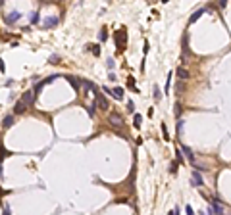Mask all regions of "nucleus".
<instances>
[{
	"instance_id": "nucleus-27",
	"label": "nucleus",
	"mask_w": 231,
	"mask_h": 215,
	"mask_svg": "<svg viewBox=\"0 0 231 215\" xmlns=\"http://www.w3.org/2000/svg\"><path fill=\"white\" fill-rule=\"evenodd\" d=\"M0 71H4V62L0 60Z\"/></svg>"
},
{
	"instance_id": "nucleus-6",
	"label": "nucleus",
	"mask_w": 231,
	"mask_h": 215,
	"mask_svg": "<svg viewBox=\"0 0 231 215\" xmlns=\"http://www.w3.org/2000/svg\"><path fill=\"white\" fill-rule=\"evenodd\" d=\"M181 150H183V154H185V158L191 161V163H194V154H193V150H191L187 144H181Z\"/></svg>"
},
{
	"instance_id": "nucleus-22",
	"label": "nucleus",
	"mask_w": 231,
	"mask_h": 215,
	"mask_svg": "<svg viewBox=\"0 0 231 215\" xmlns=\"http://www.w3.org/2000/svg\"><path fill=\"white\" fill-rule=\"evenodd\" d=\"M106 39H108V35H106V29H102V31H100V42H104Z\"/></svg>"
},
{
	"instance_id": "nucleus-15",
	"label": "nucleus",
	"mask_w": 231,
	"mask_h": 215,
	"mask_svg": "<svg viewBox=\"0 0 231 215\" xmlns=\"http://www.w3.org/2000/svg\"><path fill=\"white\" fill-rule=\"evenodd\" d=\"M81 85H83V88H85V90H92V92L96 90V87H94V85H92L91 81H85V79H83V83H81Z\"/></svg>"
},
{
	"instance_id": "nucleus-26",
	"label": "nucleus",
	"mask_w": 231,
	"mask_h": 215,
	"mask_svg": "<svg viewBox=\"0 0 231 215\" xmlns=\"http://www.w3.org/2000/svg\"><path fill=\"white\" fill-rule=\"evenodd\" d=\"M181 131H183V121H179V123H177V133H181Z\"/></svg>"
},
{
	"instance_id": "nucleus-7",
	"label": "nucleus",
	"mask_w": 231,
	"mask_h": 215,
	"mask_svg": "<svg viewBox=\"0 0 231 215\" xmlns=\"http://www.w3.org/2000/svg\"><path fill=\"white\" fill-rule=\"evenodd\" d=\"M58 25V18H54V15H50V18H46L44 23H42V27L44 29H50V27H56Z\"/></svg>"
},
{
	"instance_id": "nucleus-4",
	"label": "nucleus",
	"mask_w": 231,
	"mask_h": 215,
	"mask_svg": "<svg viewBox=\"0 0 231 215\" xmlns=\"http://www.w3.org/2000/svg\"><path fill=\"white\" fill-rule=\"evenodd\" d=\"M110 123L112 125H116V127H123V117H121L120 113H110Z\"/></svg>"
},
{
	"instance_id": "nucleus-1",
	"label": "nucleus",
	"mask_w": 231,
	"mask_h": 215,
	"mask_svg": "<svg viewBox=\"0 0 231 215\" xmlns=\"http://www.w3.org/2000/svg\"><path fill=\"white\" fill-rule=\"evenodd\" d=\"M94 94H96V106H98V108H100L102 111H108V110H110V102H108V98L104 96V94H100V92H98V88L94 90Z\"/></svg>"
},
{
	"instance_id": "nucleus-5",
	"label": "nucleus",
	"mask_w": 231,
	"mask_h": 215,
	"mask_svg": "<svg viewBox=\"0 0 231 215\" xmlns=\"http://www.w3.org/2000/svg\"><path fill=\"white\" fill-rule=\"evenodd\" d=\"M18 19H19V12H15V10H14V12H10V14H6L4 21L8 23V25H14V23L18 21Z\"/></svg>"
},
{
	"instance_id": "nucleus-12",
	"label": "nucleus",
	"mask_w": 231,
	"mask_h": 215,
	"mask_svg": "<svg viewBox=\"0 0 231 215\" xmlns=\"http://www.w3.org/2000/svg\"><path fill=\"white\" fill-rule=\"evenodd\" d=\"M212 206H214V211H216L218 215H223V207H222V204H220V200H214Z\"/></svg>"
},
{
	"instance_id": "nucleus-3",
	"label": "nucleus",
	"mask_w": 231,
	"mask_h": 215,
	"mask_svg": "<svg viewBox=\"0 0 231 215\" xmlns=\"http://www.w3.org/2000/svg\"><path fill=\"white\" fill-rule=\"evenodd\" d=\"M35 90H27V92H23V96H21V102L23 104H27V106H33L35 104Z\"/></svg>"
},
{
	"instance_id": "nucleus-10",
	"label": "nucleus",
	"mask_w": 231,
	"mask_h": 215,
	"mask_svg": "<svg viewBox=\"0 0 231 215\" xmlns=\"http://www.w3.org/2000/svg\"><path fill=\"white\" fill-rule=\"evenodd\" d=\"M175 73H177V77H179L181 81H185V79H189V71H187L185 67H177V71H175Z\"/></svg>"
},
{
	"instance_id": "nucleus-11",
	"label": "nucleus",
	"mask_w": 231,
	"mask_h": 215,
	"mask_svg": "<svg viewBox=\"0 0 231 215\" xmlns=\"http://www.w3.org/2000/svg\"><path fill=\"white\" fill-rule=\"evenodd\" d=\"M112 96H114L116 100H123V88H121V87H116V88H114V94H112Z\"/></svg>"
},
{
	"instance_id": "nucleus-25",
	"label": "nucleus",
	"mask_w": 231,
	"mask_h": 215,
	"mask_svg": "<svg viewBox=\"0 0 231 215\" xmlns=\"http://www.w3.org/2000/svg\"><path fill=\"white\" fill-rule=\"evenodd\" d=\"M127 110H129V111H135V104H133V102H127Z\"/></svg>"
},
{
	"instance_id": "nucleus-17",
	"label": "nucleus",
	"mask_w": 231,
	"mask_h": 215,
	"mask_svg": "<svg viewBox=\"0 0 231 215\" xmlns=\"http://www.w3.org/2000/svg\"><path fill=\"white\" fill-rule=\"evenodd\" d=\"M141 121H143V117H141V115L139 113H135V117H133V127H141Z\"/></svg>"
},
{
	"instance_id": "nucleus-23",
	"label": "nucleus",
	"mask_w": 231,
	"mask_h": 215,
	"mask_svg": "<svg viewBox=\"0 0 231 215\" xmlns=\"http://www.w3.org/2000/svg\"><path fill=\"white\" fill-rule=\"evenodd\" d=\"M160 96H162V94H160V88L154 87V98H156V100H160Z\"/></svg>"
},
{
	"instance_id": "nucleus-19",
	"label": "nucleus",
	"mask_w": 231,
	"mask_h": 215,
	"mask_svg": "<svg viewBox=\"0 0 231 215\" xmlns=\"http://www.w3.org/2000/svg\"><path fill=\"white\" fill-rule=\"evenodd\" d=\"M114 65H116V64H114V58H108V60H106V67L112 71V69H114Z\"/></svg>"
},
{
	"instance_id": "nucleus-9",
	"label": "nucleus",
	"mask_w": 231,
	"mask_h": 215,
	"mask_svg": "<svg viewBox=\"0 0 231 215\" xmlns=\"http://www.w3.org/2000/svg\"><path fill=\"white\" fill-rule=\"evenodd\" d=\"M14 111H15V113H25V111H27V104H23V102L21 100H19L18 102V104H15V108H14Z\"/></svg>"
},
{
	"instance_id": "nucleus-18",
	"label": "nucleus",
	"mask_w": 231,
	"mask_h": 215,
	"mask_svg": "<svg viewBox=\"0 0 231 215\" xmlns=\"http://www.w3.org/2000/svg\"><path fill=\"white\" fill-rule=\"evenodd\" d=\"M68 81L71 83V87H73L75 90H79V81H77V77H68Z\"/></svg>"
},
{
	"instance_id": "nucleus-2",
	"label": "nucleus",
	"mask_w": 231,
	"mask_h": 215,
	"mask_svg": "<svg viewBox=\"0 0 231 215\" xmlns=\"http://www.w3.org/2000/svg\"><path fill=\"white\" fill-rule=\"evenodd\" d=\"M114 41H116V46H120V48H123L125 46V41H127V33H125V29H120V31L114 35Z\"/></svg>"
},
{
	"instance_id": "nucleus-24",
	"label": "nucleus",
	"mask_w": 231,
	"mask_h": 215,
	"mask_svg": "<svg viewBox=\"0 0 231 215\" xmlns=\"http://www.w3.org/2000/svg\"><path fill=\"white\" fill-rule=\"evenodd\" d=\"M185 213H187V215H194V211H193V207H191V206H187V207H185Z\"/></svg>"
},
{
	"instance_id": "nucleus-21",
	"label": "nucleus",
	"mask_w": 231,
	"mask_h": 215,
	"mask_svg": "<svg viewBox=\"0 0 231 215\" xmlns=\"http://www.w3.org/2000/svg\"><path fill=\"white\" fill-rule=\"evenodd\" d=\"M171 75H173V73H170V75H168L170 79L166 81V92H170V87H171Z\"/></svg>"
},
{
	"instance_id": "nucleus-14",
	"label": "nucleus",
	"mask_w": 231,
	"mask_h": 215,
	"mask_svg": "<svg viewBox=\"0 0 231 215\" xmlns=\"http://www.w3.org/2000/svg\"><path fill=\"white\" fill-rule=\"evenodd\" d=\"M12 125H14V117H12V115L4 117V121H2V127H4V129H8V127H12Z\"/></svg>"
},
{
	"instance_id": "nucleus-16",
	"label": "nucleus",
	"mask_w": 231,
	"mask_h": 215,
	"mask_svg": "<svg viewBox=\"0 0 231 215\" xmlns=\"http://www.w3.org/2000/svg\"><path fill=\"white\" fill-rule=\"evenodd\" d=\"M89 48L94 56H100V44H89Z\"/></svg>"
},
{
	"instance_id": "nucleus-8",
	"label": "nucleus",
	"mask_w": 231,
	"mask_h": 215,
	"mask_svg": "<svg viewBox=\"0 0 231 215\" xmlns=\"http://www.w3.org/2000/svg\"><path fill=\"white\" fill-rule=\"evenodd\" d=\"M191 183H193L194 186H202V177H200L199 171H193V179H191Z\"/></svg>"
},
{
	"instance_id": "nucleus-13",
	"label": "nucleus",
	"mask_w": 231,
	"mask_h": 215,
	"mask_svg": "<svg viewBox=\"0 0 231 215\" xmlns=\"http://www.w3.org/2000/svg\"><path fill=\"white\" fill-rule=\"evenodd\" d=\"M204 12H206V8H200V10H196V12H194V14L191 15V23H193V21H196V19H199L200 15L204 14Z\"/></svg>"
},
{
	"instance_id": "nucleus-20",
	"label": "nucleus",
	"mask_w": 231,
	"mask_h": 215,
	"mask_svg": "<svg viewBox=\"0 0 231 215\" xmlns=\"http://www.w3.org/2000/svg\"><path fill=\"white\" fill-rule=\"evenodd\" d=\"M37 21H39V14H37V12H33V14H31V23L35 25Z\"/></svg>"
}]
</instances>
